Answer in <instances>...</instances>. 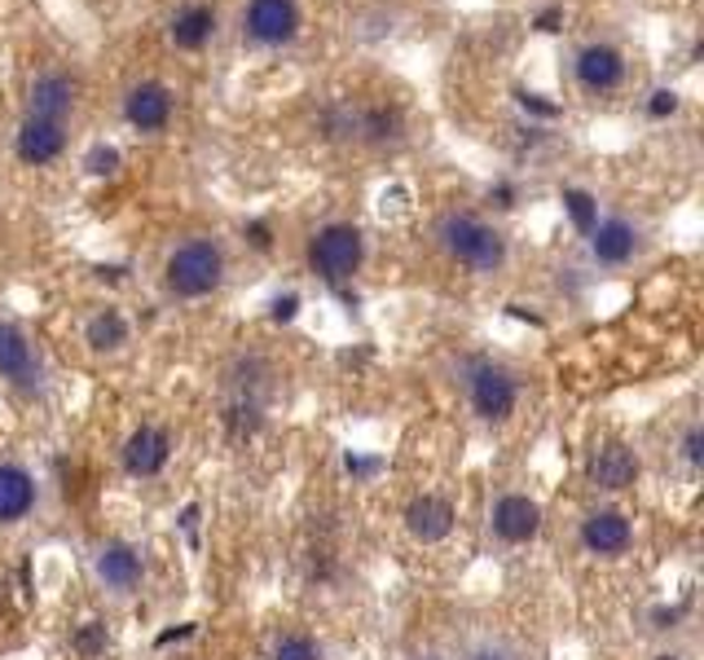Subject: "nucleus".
<instances>
[{
  "label": "nucleus",
  "mask_w": 704,
  "mask_h": 660,
  "mask_svg": "<svg viewBox=\"0 0 704 660\" xmlns=\"http://www.w3.org/2000/svg\"><path fill=\"white\" fill-rule=\"evenodd\" d=\"M321 656H326L321 642L313 634H304V629H291V634H282L273 642V660H321Z\"/></svg>",
  "instance_id": "24"
},
{
  "label": "nucleus",
  "mask_w": 704,
  "mask_h": 660,
  "mask_svg": "<svg viewBox=\"0 0 704 660\" xmlns=\"http://www.w3.org/2000/svg\"><path fill=\"white\" fill-rule=\"evenodd\" d=\"M194 634V625H177V629H163L159 634V647H168V642H177V638H190Z\"/></svg>",
  "instance_id": "32"
},
{
  "label": "nucleus",
  "mask_w": 704,
  "mask_h": 660,
  "mask_svg": "<svg viewBox=\"0 0 704 660\" xmlns=\"http://www.w3.org/2000/svg\"><path fill=\"white\" fill-rule=\"evenodd\" d=\"M343 467H348L352 476H366V471H375L379 463H375V458H357V454H348V458H343Z\"/></svg>",
  "instance_id": "30"
},
{
  "label": "nucleus",
  "mask_w": 704,
  "mask_h": 660,
  "mask_svg": "<svg viewBox=\"0 0 704 660\" xmlns=\"http://www.w3.org/2000/svg\"><path fill=\"white\" fill-rule=\"evenodd\" d=\"M80 106V84L76 76L58 71V67H45L27 80V115L36 120H54V124H67Z\"/></svg>",
  "instance_id": "10"
},
{
  "label": "nucleus",
  "mask_w": 704,
  "mask_h": 660,
  "mask_svg": "<svg viewBox=\"0 0 704 660\" xmlns=\"http://www.w3.org/2000/svg\"><path fill=\"white\" fill-rule=\"evenodd\" d=\"M106 647H111V629H106L102 621H84V625H76V634H71V651H76L80 660H98V656H106Z\"/></svg>",
  "instance_id": "22"
},
{
  "label": "nucleus",
  "mask_w": 704,
  "mask_h": 660,
  "mask_svg": "<svg viewBox=\"0 0 704 660\" xmlns=\"http://www.w3.org/2000/svg\"><path fill=\"white\" fill-rule=\"evenodd\" d=\"M406 533L419 542V546H436V542H445L450 533H454V520H458V511H454V502L450 498H441V493H419V498H410L406 502Z\"/></svg>",
  "instance_id": "18"
},
{
  "label": "nucleus",
  "mask_w": 704,
  "mask_h": 660,
  "mask_svg": "<svg viewBox=\"0 0 704 660\" xmlns=\"http://www.w3.org/2000/svg\"><path fill=\"white\" fill-rule=\"evenodd\" d=\"M678 458H682L691 471L704 467V423H700V419H691V423L682 428V436H678Z\"/></svg>",
  "instance_id": "26"
},
{
  "label": "nucleus",
  "mask_w": 704,
  "mask_h": 660,
  "mask_svg": "<svg viewBox=\"0 0 704 660\" xmlns=\"http://www.w3.org/2000/svg\"><path fill=\"white\" fill-rule=\"evenodd\" d=\"M489 533L502 546H529L542 533V507L529 493H502L489 507Z\"/></svg>",
  "instance_id": "12"
},
{
  "label": "nucleus",
  "mask_w": 704,
  "mask_h": 660,
  "mask_svg": "<svg viewBox=\"0 0 704 660\" xmlns=\"http://www.w3.org/2000/svg\"><path fill=\"white\" fill-rule=\"evenodd\" d=\"M63 155H67V124L36 120V115L19 120V128H14V159L23 168H49Z\"/></svg>",
  "instance_id": "13"
},
{
  "label": "nucleus",
  "mask_w": 704,
  "mask_h": 660,
  "mask_svg": "<svg viewBox=\"0 0 704 660\" xmlns=\"http://www.w3.org/2000/svg\"><path fill=\"white\" fill-rule=\"evenodd\" d=\"M581 546H586V555H599V559L625 555V550L634 546V524H629V515L616 511V507L590 511V515L581 520Z\"/></svg>",
  "instance_id": "15"
},
{
  "label": "nucleus",
  "mask_w": 704,
  "mask_h": 660,
  "mask_svg": "<svg viewBox=\"0 0 704 660\" xmlns=\"http://www.w3.org/2000/svg\"><path fill=\"white\" fill-rule=\"evenodd\" d=\"M304 32V5L299 0H247L238 14V36L256 54H282Z\"/></svg>",
  "instance_id": "4"
},
{
  "label": "nucleus",
  "mask_w": 704,
  "mask_h": 660,
  "mask_svg": "<svg viewBox=\"0 0 704 660\" xmlns=\"http://www.w3.org/2000/svg\"><path fill=\"white\" fill-rule=\"evenodd\" d=\"M225 273H229V255L207 234L181 238L168 251V260H163V286L177 299H207V295H216L225 286Z\"/></svg>",
  "instance_id": "2"
},
{
  "label": "nucleus",
  "mask_w": 704,
  "mask_h": 660,
  "mask_svg": "<svg viewBox=\"0 0 704 660\" xmlns=\"http://www.w3.org/2000/svg\"><path fill=\"white\" fill-rule=\"evenodd\" d=\"M295 308H299V299H295V295H277V299H273V321H291V317H295Z\"/></svg>",
  "instance_id": "28"
},
{
  "label": "nucleus",
  "mask_w": 704,
  "mask_h": 660,
  "mask_svg": "<svg viewBox=\"0 0 704 660\" xmlns=\"http://www.w3.org/2000/svg\"><path fill=\"white\" fill-rule=\"evenodd\" d=\"M120 463L133 480H155L168 463H172V432L159 428V423H141L133 428V436L124 441L120 450Z\"/></svg>",
  "instance_id": "14"
},
{
  "label": "nucleus",
  "mask_w": 704,
  "mask_h": 660,
  "mask_svg": "<svg viewBox=\"0 0 704 660\" xmlns=\"http://www.w3.org/2000/svg\"><path fill=\"white\" fill-rule=\"evenodd\" d=\"M463 392H467V406L480 423H507L520 410L515 371L502 362H489V357H472L463 366Z\"/></svg>",
  "instance_id": "5"
},
{
  "label": "nucleus",
  "mask_w": 704,
  "mask_h": 660,
  "mask_svg": "<svg viewBox=\"0 0 704 660\" xmlns=\"http://www.w3.org/2000/svg\"><path fill=\"white\" fill-rule=\"evenodd\" d=\"M0 379L19 392H36L45 384V357L19 321H0Z\"/></svg>",
  "instance_id": "8"
},
{
  "label": "nucleus",
  "mask_w": 704,
  "mask_h": 660,
  "mask_svg": "<svg viewBox=\"0 0 704 660\" xmlns=\"http://www.w3.org/2000/svg\"><path fill=\"white\" fill-rule=\"evenodd\" d=\"M419 660H445V656H419Z\"/></svg>",
  "instance_id": "34"
},
{
  "label": "nucleus",
  "mask_w": 704,
  "mask_h": 660,
  "mask_svg": "<svg viewBox=\"0 0 704 660\" xmlns=\"http://www.w3.org/2000/svg\"><path fill=\"white\" fill-rule=\"evenodd\" d=\"M564 207H568V220H572L577 234H590V229H594V220H599L594 194H586V190H564Z\"/></svg>",
  "instance_id": "25"
},
{
  "label": "nucleus",
  "mask_w": 704,
  "mask_h": 660,
  "mask_svg": "<svg viewBox=\"0 0 704 660\" xmlns=\"http://www.w3.org/2000/svg\"><path fill=\"white\" fill-rule=\"evenodd\" d=\"M656 660H682V656H673V651H660V656H656Z\"/></svg>",
  "instance_id": "33"
},
{
  "label": "nucleus",
  "mask_w": 704,
  "mask_h": 660,
  "mask_svg": "<svg viewBox=\"0 0 704 660\" xmlns=\"http://www.w3.org/2000/svg\"><path fill=\"white\" fill-rule=\"evenodd\" d=\"M432 238H436V247H441L458 269H467V273H476V277H493V273H502V269L511 264V238H507V229H498L493 220H485V216H476V212H458V207L441 212V216L432 220Z\"/></svg>",
  "instance_id": "1"
},
{
  "label": "nucleus",
  "mask_w": 704,
  "mask_h": 660,
  "mask_svg": "<svg viewBox=\"0 0 704 660\" xmlns=\"http://www.w3.org/2000/svg\"><path fill=\"white\" fill-rule=\"evenodd\" d=\"M586 242H590V260L599 269H625L643 251V225L629 216H599L594 229L586 234Z\"/></svg>",
  "instance_id": "9"
},
{
  "label": "nucleus",
  "mask_w": 704,
  "mask_h": 660,
  "mask_svg": "<svg viewBox=\"0 0 704 660\" xmlns=\"http://www.w3.org/2000/svg\"><path fill=\"white\" fill-rule=\"evenodd\" d=\"M120 115L133 133L141 137H159L172 128L177 120V93L163 84V80H137L124 89V102H120Z\"/></svg>",
  "instance_id": "7"
},
{
  "label": "nucleus",
  "mask_w": 704,
  "mask_h": 660,
  "mask_svg": "<svg viewBox=\"0 0 704 660\" xmlns=\"http://www.w3.org/2000/svg\"><path fill=\"white\" fill-rule=\"evenodd\" d=\"M128 340H133V321H128L115 304L89 312V321H84V344H89V353L106 357V353H120Z\"/></svg>",
  "instance_id": "20"
},
{
  "label": "nucleus",
  "mask_w": 704,
  "mask_h": 660,
  "mask_svg": "<svg viewBox=\"0 0 704 660\" xmlns=\"http://www.w3.org/2000/svg\"><path fill=\"white\" fill-rule=\"evenodd\" d=\"M647 111H651V120L678 115V93H673V89H656V93H651V102H647Z\"/></svg>",
  "instance_id": "27"
},
{
  "label": "nucleus",
  "mask_w": 704,
  "mask_h": 660,
  "mask_svg": "<svg viewBox=\"0 0 704 660\" xmlns=\"http://www.w3.org/2000/svg\"><path fill=\"white\" fill-rule=\"evenodd\" d=\"M260 423H264V406H256V401H229V410H225V428H229V436H256L260 432Z\"/></svg>",
  "instance_id": "23"
},
{
  "label": "nucleus",
  "mask_w": 704,
  "mask_h": 660,
  "mask_svg": "<svg viewBox=\"0 0 704 660\" xmlns=\"http://www.w3.org/2000/svg\"><path fill=\"white\" fill-rule=\"evenodd\" d=\"M638 471H643V463H638V454H634L625 441H603V445H594L590 458H586V480H590L594 489H603V493H625V489H634V485H638Z\"/></svg>",
  "instance_id": "11"
},
{
  "label": "nucleus",
  "mask_w": 704,
  "mask_h": 660,
  "mask_svg": "<svg viewBox=\"0 0 704 660\" xmlns=\"http://www.w3.org/2000/svg\"><path fill=\"white\" fill-rule=\"evenodd\" d=\"M467 660H511V651H507V647H498V642H480Z\"/></svg>",
  "instance_id": "29"
},
{
  "label": "nucleus",
  "mask_w": 704,
  "mask_h": 660,
  "mask_svg": "<svg viewBox=\"0 0 704 660\" xmlns=\"http://www.w3.org/2000/svg\"><path fill=\"white\" fill-rule=\"evenodd\" d=\"M304 260L330 286L352 282V277L362 273V264H366V229L357 220H326V225H317L308 234Z\"/></svg>",
  "instance_id": "3"
},
{
  "label": "nucleus",
  "mask_w": 704,
  "mask_h": 660,
  "mask_svg": "<svg viewBox=\"0 0 704 660\" xmlns=\"http://www.w3.org/2000/svg\"><path fill=\"white\" fill-rule=\"evenodd\" d=\"M181 528H185V533H190V537H194V533H198V502H190V507H185V511H181Z\"/></svg>",
  "instance_id": "31"
},
{
  "label": "nucleus",
  "mask_w": 704,
  "mask_h": 660,
  "mask_svg": "<svg viewBox=\"0 0 704 660\" xmlns=\"http://www.w3.org/2000/svg\"><path fill=\"white\" fill-rule=\"evenodd\" d=\"M568 71H572V84H577L586 98H612V93L625 84L629 62H625V54H621L612 41H586V45L572 49Z\"/></svg>",
  "instance_id": "6"
},
{
  "label": "nucleus",
  "mask_w": 704,
  "mask_h": 660,
  "mask_svg": "<svg viewBox=\"0 0 704 660\" xmlns=\"http://www.w3.org/2000/svg\"><path fill=\"white\" fill-rule=\"evenodd\" d=\"M93 572H98V581L111 590V594H133L137 585H141V577H146V559H141V550L133 546V542H102L98 546V555H93Z\"/></svg>",
  "instance_id": "16"
},
{
  "label": "nucleus",
  "mask_w": 704,
  "mask_h": 660,
  "mask_svg": "<svg viewBox=\"0 0 704 660\" xmlns=\"http://www.w3.org/2000/svg\"><path fill=\"white\" fill-rule=\"evenodd\" d=\"M80 168H84L93 181H111V177H120V168H124V150H120L115 141H93V146L84 150Z\"/></svg>",
  "instance_id": "21"
},
{
  "label": "nucleus",
  "mask_w": 704,
  "mask_h": 660,
  "mask_svg": "<svg viewBox=\"0 0 704 660\" xmlns=\"http://www.w3.org/2000/svg\"><path fill=\"white\" fill-rule=\"evenodd\" d=\"M41 502V485L23 463H0V524H23Z\"/></svg>",
  "instance_id": "19"
},
{
  "label": "nucleus",
  "mask_w": 704,
  "mask_h": 660,
  "mask_svg": "<svg viewBox=\"0 0 704 660\" xmlns=\"http://www.w3.org/2000/svg\"><path fill=\"white\" fill-rule=\"evenodd\" d=\"M220 32V14L216 5H207V0H185V5L168 19V41L172 49L181 54H203Z\"/></svg>",
  "instance_id": "17"
}]
</instances>
